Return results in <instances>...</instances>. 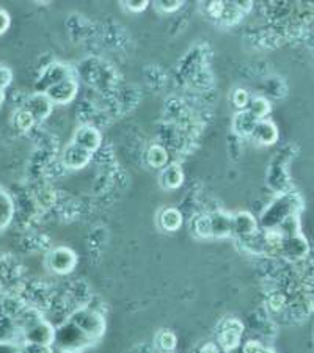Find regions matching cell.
I'll return each instance as SVG.
<instances>
[{"label": "cell", "instance_id": "6da1fadb", "mask_svg": "<svg viewBox=\"0 0 314 353\" xmlns=\"http://www.w3.org/2000/svg\"><path fill=\"white\" fill-rule=\"evenodd\" d=\"M304 203L302 198L294 192H286L277 196L261 214L259 226L264 231H272L283 223L291 215L300 214Z\"/></svg>", "mask_w": 314, "mask_h": 353}, {"label": "cell", "instance_id": "7a4b0ae2", "mask_svg": "<svg viewBox=\"0 0 314 353\" xmlns=\"http://www.w3.org/2000/svg\"><path fill=\"white\" fill-rule=\"evenodd\" d=\"M93 344V341L87 338V336H85L76 325H72L70 321L63 323L59 328H55L54 347L57 350H60V353H81L82 350L88 349V347Z\"/></svg>", "mask_w": 314, "mask_h": 353}, {"label": "cell", "instance_id": "3957f363", "mask_svg": "<svg viewBox=\"0 0 314 353\" xmlns=\"http://www.w3.org/2000/svg\"><path fill=\"white\" fill-rule=\"evenodd\" d=\"M70 322L76 325L81 332L90 338L93 343L99 341L106 333L107 323L101 312L91 308H81L74 311L70 316Z\"/></svg>", "mask_w": 314, "mask_h": 353}, {"label": "cell", "instance_id": "277c9868", "mask_svg": "<svg viewBox=\"0 0 314 353\" xmlns=\"http://www.w3.org/2000/svg\"><path fill=\"white\" fill-rule=\"evenodd\" d=\"M21 339L22 343L54 347L55 327L50 325V323L48 321H44V319H39V321L33 322L32 325L22 330Z\"/></svg>", "mask_w": 314, "mask_h": 353}, {"label": "cell", "instance_id": "5b68a950", "mask_svg": "<svg viewBox=\"0 0 314 353\" xmlns=\"http://www.w3.org/2000/svg\"><path fill=\"white\" fill-rule=\"evenodd\" d=\"M46 264H48L49 270H52L57 275H68L76 269L77 254L68 247H57L49 252Z\"/></svg>", "mask_w": 314, "mask_h": 353}, {"label": "cell", "instance_id": "8992f818", "mask_svg": "<svg viewBox=\"0 0 314 353\" xmlns=\"http://www.w3.org/2000/svg\"><path fill=\"white\" fill-rule=\"evenodd\" d=\"M68 79H74L70 65L61 63V61H55V63L46 68L44 72L41 74V77L35 83L37 93H46L50 87H54V85L60 83L63 81H68Z\"/></svg>", "mask_w": 314, "mask_h": 353}, {"label": "cell", "instance_id": "52a82bcc", "mask_svg": "<svg viewBox=\"0 0 314 353\" xmlns=\"http://www.w3.org/2000/svg\"><path fill=\"white\" fill-rule=\"evenodd\" d=\"M279 254H282L284 259L291 261V263H299V261L305 259L306 256L310 254V243H308L302 232H299V234L286 236L282 239Z\"/></svg>", "mask_w": 314, "mask_h": 353}, {"label": "cell", "instance_id": "ba28073f", "mask_svg": "<svg viewBox=\"0 0 314 353\" xmlns=\"http://www.w3.org/2000/svg\"><path fill=\"white\" fill-rule=\"evenodd\" d=\"M259 232V223L256 217L248 210H241L231 215V236L239 241H245L256 236Z\"/></svg>", "mask_w": 314, "mask_h": 353}, {"label": "cell", "instance_id": "9c48e42d", "mask_svg": "<svg viewBox=\"0 0 314 353\" xmlns=\"http://www.w3.org/2000/svg\"><path fill=\"white\" fill-rule=\"evenodd\" d=\"M245 332L244 323L239 319H226L222 322L219 332V345L225 352L242 344V334Z\"/></svg>", "mask_w": 314, "mask_h": 353}, {"label": "cell", "instance_id": "30bf717a", "mask_svg": "<svg viewBox=\"0 0 314 353\" xmlns=\"http://www.w3.org/2000/svg\"><path fill=\"white\" fill-rule=\"evenodd\" d=\"M77 91L79 83L76 79H68V81H63L54 85V87H50L46 91V94H48V98L52 101L54 105H66L70 104L71 101H74V98L77 96Z\"/></svg>", "mask_w": 314, "mask_h": 353}, {"label": "cell", "instance_id": "8fae6325", "mask_svg": "<svg viewBox=\"0 0 314 353\" xmlns=\"http://www.w3.org/2000/svg\"><path fill=\"white\" fill-rule=\"evenodd\" d=\"M91 157H93L91 152H88L87 150H84V148L77 146L76 143H72L71 141V143L63 150L61 162L66 168L70 170H82L90 163Z\"/></svg>", "mask_w": 314, "mask_h": 353}, {"label": "cell", "instance_id": "7c38bea8", "mask_svg": "<svg viewBox=\"0 0 314 353\" xmlns=\"http://www.w3.org/2000/svg\"><path fill=\"white\" fill-rule=\"evenodd\" d=\"M24 109L30 112V115L35 118V121H44L46 118H49L50 113L54 110L52 101L48 98L46 93H33L30 98H27Z\"/></svg>", "mask_w": 314, "mask_h": 353}, {"label": "cell", "instance_id": "4fadbf2b", "mask_svg": "<svg viewBox=\"0 0 314 353\" xmlns=\"http://www.w3.org/2000/svg\"><path fill=\"white\" fill-rule=\"evenodd\" d=\"M72 143H76L77 146L84 148V150L93 154V152L99 150L102 137L99 130L93 126H81L76 129V132L72 135Z\"/></svg>", "mask_w": 314, "mask_h": 353}, {"label": "cell", "instance_id": "5bb4252c", "mask_svg": "<svg viewBox=\"0 0 314 353\" xmlns=\"http://www.w3.org/2000/svg\"><path fill=\"white\" fill-rule=\"evenodd\" d=\"M250 137L261 146H271L275 145L278 141L279 130L277 128V124L273 123L272 119L267 118L256 123L253 132H251Z\"/></svg>", "mask_w": 314, "mask_h": 353}, {"label": "cell", "instance_id": "9a60e30c", "mask_svg": "<svg viewBox=\"0 0 314 353\" xmlns=\"http://www.w3.org/2000/svg\"><path fill=\"white\" fill-rule=\"evenodd\" d=\"M182 182H184V172H182V168L178 163L167 165L161 172V176H159V185L164 190L179 189Z\"/></svg>", "mask_w": 314, "mask_h": 353}, {"label": "cell", "instance_id": "2e32d148", "mask_svg": "<svg viewBox=\"0 0 314 353\" xmlns=\"http://www.w3.org/2000/svg\"><path fill=\"white\" fill-rule=\"evenodd\" d=\"M209 220L214 239L231 236V214H226L224 210H217V212L209 214Z\"/></svg>", "mask_w": 314, "mask_h": 353}, {"label": "cell", "instance_id": "e0dca14e", "mask_svg": "<svg viewBox=\"0 0 314 353\" xmlns=\"http://www.w3.org/2000/svg\"><path fill=\"white\" fill-rule=\"evenodd\" d=\"M157 221L164 231L175 232L182 226V214L176 208H165L159 214Z\"/></svg>", "mask_w": 314, "mask_h": 353}, {"label": "cell", "instance_id": "ac0fdd59", "mask_svg": "<svg viewBox=\"0 0 314 353\" xmlns=\"http://www.w3.org/2000/svg\"><path fill=\"white\" fill-rule=\"evenodd\" d=\"M256 123L258 119L251 117L247 110H239L233 118V130L241 137H248L253 132Z\"/></svg>", "mask_w": 314, "mask_h": 353}, {"label": "cell", "instance_id": "d6986e66", "mask_svg": "<svg viewBox=\"0 0 314 353\" xmlns=\"http://www.w3.org/2000/svg\"><path fill=\"white\" fill-rule=\"evenodd\" d=\"M21 338V330L18 323L7 312L0 310V341H16Z\"/></svg>", "mask_w": 314, "mask_h": 353}, {"label": "cell", "instance_id": "ffe728a7", "mask_svg": "<svg viewBox=\"0 0 314 353\" xmlns=\"http://www.w3.org/2000/svg\"><path fill=\"white\" fill-rule=\"evenodd\" d=\"M14 217V201L10 193L0 187V231L5 230Z\"/></svg>", "mask_w": 314, "mask_h": 353}, {"label": "cell", "instance_id": "44dd1931", "mask_svg": "<svg viewBox=\"0 0 314 353\" xmlns=\"http://www.w3.org/2000/svg\"><path fill=\"white\" fill-rule=\"evenodd\" d=\"M35 118L30 115V112L26 110L24 107H21V109L14 110L13 117H11V126L16 130V132H28L33 128V124H35Z\"/></svg>", "mask_w": 314, "mask_h": 353}, {"label": "cell", "instance_id": "7402d4cb", "mask_svg": "<svg viewBox=\"0 0 314 353\" xmlns=\"http://www.w3.org/2000/svg\"><path fill=\"white\" fill-rule=\"evenodd\" d=\"M146 163L151 168H165L168 165V152L161 145H153L146 152Z\"/></svg>", "mask_w": 314, "mask_h": 353}, {"label": "cell", "instance_id": "603a6c76", "mask_svg": "<svg viewBox=\"0 0 314 353\" xmlns=\"http://www.w3.org/2000/svg\"><path fill=\"white\" fill-rule=\"evenodd\" d=\"M245 110H247L251 117L258 119V121H261V119H267L272 107L271 102L266 98H251Z\"/></svg>", "mask_w": 314, "mask_h": 353}, {"label": "cell", "instance_id": "cb8c5ba5", "mask_svg": "<svg viewBox=\"0 0 314 353\" xmlns=\"http://www.w3.org/2000/svg\"><path fill=\"white\" fill-rule=\"evenodd\" d=\"M178 345V338L170 330H162L156 334V347L161 353H173Z\"/></svg>", "mask_w": 314, "mask_h": 353}, {"label": "cell", "instance_id": "d4e9b609", "mask_svg": "<svg viewBox=\"0 0 314 353\" xmlns=\"http://www.w3.org/2000/svg\"><path fill=\"white\" fill-rule=\"evenodd\" d=\"M277 231L282 234L283 237L286 236H293V234H299L300 232V219H299V214L295 215H291L286 220L283 221L282 225L277 228Z\"/></svg>", "mask_w": 314, "mask_h": 353}, {"label": "cell", "instance_id": "484cf974", "mask_svg": "<svg viewBox=\"0 0 314 353\" xmlns=\"http://www.w3.org/2000/svg\"><path fill=\"white\" fill-rule=\"evenodd\" d=\"M193 232L199 239H210L213 237V230H210L209 215H199L193 221Z\"/></svg>", "mask_w": 314, "mask_h": 353}, {"label": "cell", "instance_id": "4316f807", "mask_svg": "<svg viewBox=\"0 0 314 353\" xmlns=\"http://www.w3.org/2000/svg\"><path fill=\"white\" fill-rule=\"evenodd\" d=\"M242 13L237 10V7L234 3H225V10H224V14H222V18L219 21L224 22V24H236V22L241 19Z\"/></svg>", "mask_w": 314, "mask_h": 353}, {"label": "cell", "instance_id": "83f0119b", "mask_svg": "<svg viewBox=\"0 0 314 353\" xmlns=\"http://www.w3.org/2000/svg\"><path fill=\"white\" fill-rule=\"evenodd\" d=\"M157 11H162V13H173V11H178L182 7L181 0H159V2L154 3Z\"/></svg>", "mask_w": 314, "mask_h": 353}, {"label": "cell", "instance_id": "f1b7e54d", "mask_svg": "<svg viewBox=\"0 0 314 353\" xmlns=\"http://www.w3.org/2000/svg\"><path fill=\"white\" fill-rule=\"evenodd\" d=\"M250 96H248V93L245 90H242V88H239V90H236L233 93V104H234V107H237L239 110H245L247 109V105H248V102H250Z\"/></svg>", "mask_w": 314, "mask_h": 353}, {"label": "cell", "instance_id": "f546056e", "mask_svg": "<svg viewBox=\"0 0 314 353\" xmlns=\"http://www.w3.org/2000/svg\"><path fill=\"white\" fill-rule=\"evenodd\" d=\"M13 82V71L7 65L0 63V91L7 90Z\"/></svg>", "mask_w": 314, "mask_h": 353}, {"label": "cell", "instance_id": "4dcf8cb0", "mask_svg": "<svg viewBox=\"0 0 314 353\" xmlns=\"http://www.w3.org/2000/svg\"><path fill=\"white\" fill-rule=\"evenodd\" d=\"M123 7L130 13H141L148 8V2L146 0H128V2H123Z\"/></svg>", "mask_w": 314, "mask_h": 353}, {"label": "cell", "instance_id": "1f68e13d", "mask_svg": "<svg viewBox=\"0 0 314 353\" xmlns=\"http://www.w3.org/2000/svg\"><path fill=\"white\" fill-rule=\"evenodd\" d=\"M22 353H54L52 347L22 343Z\"/></svg>", "mask_w": 314, "mask_h": 353}, {"label": "cell", "instance_id": "d6a6232c", "mask_svg": "<svg viewBox=\"0 0 314 353\" xmlns=\"http://www.w3.org/2000/svg\"><path fill=\"white\" fill-rule=\"evenodd\" d=\"M0 353H22V344L16 341H0Z\"/></svg>", "mask_w": 314, "mask_h": 353}, {"label": "cell", "instance_id": "836d02e7", "mask_svg": "<svg viewBox=\"0 0 314 353\" xmlns=\"http://www.w3.org/2000/svg\"><path fill=\"white\" fill-rule=\"evenodd\" d=\"M224 10H225V3H222V2L208 3V13H209L210 18L220 19L222 14H224Z\"/></svg>", "mask_w": 314, "mask_h": 353}, {"label": "cell", "instance_id": "e575fe53", "mask_svg": "<svg viewBox=\"0 0 314 353\" xmlns=\"http://www.w3.org/2000/svg\"><path fill=\"white\" fill-rule=\"evenodd\" d=\"M10 27H11L10 13H8L7 10L0 8V35H3V33H7Z\"/></svg>", "mask_w": 314, "mask_h": 353}, {"label": "cell", "instance_id": "d590c367", "mask_svg": "<svg viewBox=\"0 0 314 353\" xmlns=\"http://www.w3.org/2000/svg\"><path fill=\"white\" fill-rule=\"evenodd\" d=\"M242 349L244 353H259L262 349H264V345H262L259 341H247V343H242Z\"/></svg>", "mask_w": 314, "mask_h": 353}, {"label": "cell", "instance_id": "8d00e7d4", "mask_svg": "<svg viewBox=\"0 0 314 353\" xmlns=\"http://www.w3.org/2000/svg\"><path fill=\"white\" fill-rule=\"evenodd\" d=\"M269 306H272L273 310L278 311L283 308V297L282 295H273V297L269 300Z\"/></svg>", "mask_w": 314, "mask_h": 353}, {"label": "cell", "instance_id": "74e56055", "mask_svg": "<svg viewBox=\"0 0 314 353\" xmlns=\"http://www.w3.org/2000/svg\"><path fill=\"white\" fill-rule=\"evenodd\" d=\"M198 353H220V349H219V345L208 343V344H204L202 349H199Z\"/></svg>", "mask_w": 314, "mask_h": 353}, {"label": "cell", "instance_id": "f35d334b", "mask_svg": "<svg viewBox=\"0 0 314 353\" xmlns=\"http://www.w3.org/2000/svg\"><path fill=\"white\" fill-rule=\"evenodd\" d=\"M225 353H244V349H242V344L237 345V347H233V349L226 350Z\"/></svg>", "mask_w": 314, "mask_h": 353}, {"label": "cell", "instance_id": "ab89813d", "mask_svg": "<svg viewBox=\"0 0 314 353\" xmlns=\"http://www.w3.org/2000/svg\"><path fill=\"white\" fill-rule=\"evenodd\" d=\"M3 102H5V91H0V109H2Z\"/></svg>", "mask_w": 314, "mask_h": 353}, {"label": "cell", "instance_id": "60d3db41", "mask_svg": "<svg viewBox=\"0 0 314 353\" xmlns=\"http://www.w3.org/2000/svg\"><path fill=\"white\" fill-rule=\"evenodd\" d=\"M259 353H277V352L273 350V349H271V347H264V349H262Z\"/></svg>", "mask_w": 314, "mask_h": 353}, {"label": "cell", "instance_id": "b9f144b4", "mask_svg": "<svg viewBox=\"0 0 314 353\" xmlns=\"http://www.w3.org/2000/svg\"><path fill=\"white\" fill-rule=\"evenodd\" d=\"M63 353H70V352H63Z\"/></svg>", "mask_w": 314, "mask_h": 353}, {"label": "cell", "instance_id": "7bdbcfd3", "mask_svg": "<svg viewBox=\"0 0 314 353\" xmlns=\"http://www.w3.org/2000/svg\"><path fill=\"white\" fill-rule=\"evenodd\" d=\"M313 349H314V343H313Z\"/></svg>", "mask_w": 314, "mask_h": 353}]
</instances>
